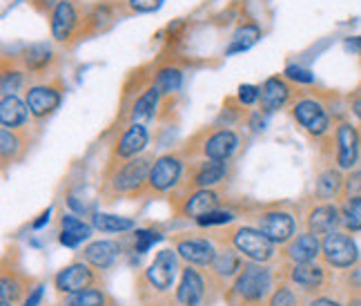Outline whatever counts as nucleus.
<instances>
[{"label": "nucleus", "mask_w": 361, "mask_h": 306, "mask_svg": "<svg viewBox=\"0 0 361 306\" xmlns=\"http://www.w3.org/2000/svg\"><path fill=\"white\" fill-rule=\"evenodd\" d=\"M65 306H105V295L99 290H78L65 302Z\"/></svg>", "instance_id": "33"}, {"label": "nucleus", "mask_w": 361, "mask_h": 306, "mask_svg": "<svg viewBox=\"0 0 361 306\" xmlns=\"http://www.w3.org/2000/svg\"><path fill=\"white\" fill-rule=\"evenodd\" d=\"M197 221L201 226H216V224H228V221H232V215L226 211H212V213L199 217Z\"/></svg>", "instance_id": "38"}, {"label": "nucleus", "mask_w": 361, "mask_h": 306, "mask_svg": "<svg viewBox=\"0 0 361 306\" xmlns=\"http://www.w3.org/2000/svg\"><path fill=\"white\" fill-rule=\"evenodd\" d=\"M23 86V74L20 72H5L3 74V94L13 96L18 88Z\"/></svg>", "instance_id": "39"}, {"label": "nucleus", "mask_w": 361, "mask_h": 306, "mask_svg": "<svg viewBox=\"0 0 361 306\" xmlns=\"http://www.w3.org/2000/svg\"><path fill=\"white\" fill-rule=\"evenodd\" d=\"M116 257V246L112 242H94L85 250V259L99 269H107Z\"/></svg>", "instance_id": "23"}, {"label": "nucleus", "mask_w": 361, "mask_h": 306, "mask_svg": "<svg viewBox=\"0 0 361 306\" xmlns=\"http://www.w3.org/2000/svg\"><path fill=\"white\" fill-rule=\"evenodd\" d=\"M322 250H324L326 261L330 264V266H335V269H348L359 257L357 244L348 237V235L337 233V230L326 235Z\"/></svg>", "instance_id": "1"}, {"label": "nucleus", "mask_w": 361, "mask_h": 306, "mask_svg": "<svg viewBox=\"0 0 361 306\" xmlns=\"http://www.w3.org/2000/svg\"><path fill=\"white\" fill-rule=\"evenodd\" d=\"M341 221V211H337L335 206H319L310 213L308 217V224L312 235H328V233H335L337 224Z\"/></svg>", "instance_id": "13"}, {"label": "nucleus", "mask_w": 361, "mask_h": 306, "mask_svg": "<svg viewBox=\"0 0 361 306\" xmlns=\"http://www.w3.org/2000/svg\"><path fill=\"white\" fill-rule=\"evenodd\" d=\"M259 228L270 242H288L295 233V219L288 213H268L261 217Z\"/></svg>", "instance_id": "8"}, {"label": "nucleus", "mask_w": 361, "mask_h": 306, "mask_svg": "<svg viewBox=\"0 0 361 306\" xmlns=\"http://www.w3.org/2000/svg\"><path fill=\"white\" fill-rule=\"evenodd\" d=\"M128 3L134 11L149 13V11H157L163 5V0H128Z\"/></svg>", "instance_id": "40"}, {"label": "nucleus", "mask_w": 361, "mask_h": 306, "mask_svg": "<svg viewBox=\"0 0 361 306\" xmlns=\"http://www.w3.org/2000/svg\"><path fill=\"white\" fill-rule=\"evenodd\" d=\"M174 271H176V259L172 250H161L157 259L149 264L147 269V280L154 284L157 288L165 290L170 288L174 282Z\"/></svg>", "instance_id": "7"}, {"label": "nucleus", "mask_w": 361, "mask_h": 306, "mask_svg": "<svg viewBox=\"0 0 361 306\" xmlns=\"http://www.w3.org/2000/svg\"><path fill=\"white\" fill-rule=\"evenodd\" d=\"M345 47L353 49V52H361V36H357V38H348V40H345Z\"/></svg>", "instance_id": "45"}, {"label": "nucleus", "mask_w": 361, "mask_h": 306, "mask_svg": "<svg viewBox=\"0 0 361 306\" xmlns=\"http://www.w3.org/2000/svg\"><path fill=\"white\" fill-rule=\"evenodd\" d=\"M180 81H183V74L176 67H163L157 74V90L161 94H172L180 88Z\"/></svg>", "instance_id": "31"}, {"label": "nucleus", "mask_w": 361, "mask_h": 306, "mask_svg": "<svg viewBox=\"0 0 361 306\" xmlns=\"http://www.w3.org/2000/svg\"><path fill=\"white\" fill-rule=\"evenodd\" d=\"M290 96V90L286 86V81H281L279 76H272L263 83L261 88V105L266 112H272V110L281 107Z\"/></svg>", "instance_id": "14"}, {"label": "nucleus", "mask_w": 361, "mask_h": 306, "mask_svg": "<svg viewBox=\"0 0 361 306\" xmlns=\"http://www.w3.org/2000/svg\"><path fill=\"white\" fill-rule=\"evenodd\" d=\"M319 240L314 235H299V237L290 244L288 255L290 259H295L297 264H310L319 255Z\"/></svg>", "instance_id": "21"}, {"label": "nucleus", "mask_w": 361, "mask_h": 306, "mask_svg": "<svg viewBox=\"0 0 361 306\" xmlns=\"http://www.w3.org/2000/svg\"><path fill=\"white\" fill-rule=\"evenodd\" d=\"M159 240H161V235L154 230H136V250L138 253H147Z\"/></svg>", "instance_id": "35"}, {"label": "nucleus", "mask_w": 361, "mask_h": 306, "mask_svg": "<svg viewBox=\"0 0 361 306\" xmlns=\"http://www.w3.org/2000/svg\"><path fill=\"white\" fill-rule=\"evenodd\" d=\"M212 264H214V271L219 275H232L234 271L239 269V257L234 253H230V250H226V253L216 255Z\"/></svg>", "instance_id": "34"}, {"label": "nucleus", "mask_w": 361, "mask_h": 306, "mask_svg": "<svg viewBox=\"0 0 361 306\" xmlns=\"http://www.w3.org/2000/svg\"><path fill=\"white\" fill-rule=\"evenodd\" d=\"M180 170H183L180 159L176 155H165L154 165H152V170H149V186L154 188V190H170L178 182Z\"/></svg>", "instance_id": "5"}, {"label": "nucleus", "mask_w": 361, "mask_h": 306, "mask_svg": "<svg viewBox=\"0 0 361 306\" xmlns=\"http://www.w3.org/2000/svg\"><path fill=\"white\" fill-rule=\"evenodd\" d=\"M27 69H32V72H40V69H45L47 63L51 61V49L47 45H32L30 49H25V57H23Z\"/></svg>", "instance_id": "27"}, {"label": "nucleus", "mask_w": 361, "mask_h": 306, "mask_svg": "<svg viewBox=\"0 0 361 306\" xmlns=\"http://www.w3.org/2000/svg\"><path fill=\"white\" fill-rule=\"evenodd\" d=\"M353 112H355V117L361 121V96H359V99H355V101H353Z\"/></svg>", "instance_id": "48"}, {"label": "nucleus", "mask_w": 361, "mask_h": 306, "mask_svg": "<svg viewBox=\"0 0 361 306\" xmlns=\"http://www.w3.org/2000/svg\"><path fill=\"white\" fill-rule=\"evenodd\" d=\"M224 175H226V165L221 163V161H210V163H205L203 168L199 170V175H197V186H203V188H207V186H214V184H219L221 179H224Z\"/></svg>", "instance_id": "32"}, {"label": "nucleus", "mask_w": 361, "mask_h": 306, "mask_svg": "<svg viewBox=\"0 0 361 306\" xmlns=\"http://www.w3.org/2000/svg\"><path fill=\"white\" fill-rule=\"evenodd\" d=\"M341 224L348 230H361V197H348L341 206Z\"/></svg>", "instance_id": "30"}, {"label": "nucleus", "mask_w": 361, "mask_h": 306, "mask_svg": "<svg viewBox=\"0 0 361 306\" xmlns=\"http://www.w3.org/2000/svg\"><path fill=\"white\" fill-rule=\"evenodd\" d=\"M345 186V182L341 179V175L337 170H326L322 177L317 179V192L322 194V197L330 199L335 197V194H339V190Z\"/></svg>", "instance_id": "28"}, {"label": "nucleus", "mask_w": 361, "mask_h": 306, "mask_svg": "<svg viewBox=\"0 0 361 306\" xmlns=\"http://www.w3.org/2000/svg\"><path fill=\"white\" fill-rule=\"evenodd\" d=\"M90 282H92V273L87 271V266H82V264H74V266L61 271L56 277V286L61 290H67V293H78V290H82Z\"/></svg>", "instance_id": "15"}, {"label": "nucleus", "mask_w": 361, "mask_h": 306, "mask_svg": "<svg viewBox=\"0 0 361 306\" xmlns=\"http://www.w3.org/2000/svg\"><path fill=\"white\" fill-rule=\"evenodd\" d=\"M76 9L74 5L69 3V0H61L54 7V13H51V36L56 40H67L72 36L74 27H76Z\"/></svg>", "instance_id": "9"}, {"label": "nucleus", "mask_w": 361, "mask_h": 306, "mask_svg": "<svg viewBox=\"0 0 361 306\" xmlns=\"http://www.w3.org/2000/svg\"><path fill=\"white\" fill-rule=\"evenodd\" d=\"M40 298H43V286H38V288H34V293H32L30 298H27L25 306H38Z\"/></svg>", "instance_id": "44"}, {"label": "nucleus", "mask_w": 361, "mask_h": 306, "mask_svg": "<svg viewBox=\"0 0 361 306\" xmlns=\"http://www.w3.org/2000/svg\"><path fill=\"white\" fill-rule=\"evenodd\" d=\"M286 76L290 81H297V83H312L314 81V74L310 72V69H305L301 65H288L286 67Z\"/></svg>", "instance_id": "36"}, {"label": "nucleus", "mask_w": 361, "mask_h": 306, "mask_svg": "<svg viewBox=\"0 0 361 306\" xmlns=\"http://www.w3.org/2000/svg\"><path fill=\"white\" fill-rule=\"evenodd\" d=\"M359 159V134L350 123L337 128V163L339 168L350 170Z\"/></svg>", "instance_id": "6"}, {"label": "nucleus", "mask_w": 361, "mask_h": 306, "mask_svg": "<svg viewBox=\"0 0 361 306\" xmlns=\"http://www.w3.org/2000/svg\"><path fill=\"white\" fill-rule=\"evenodd\" d=\"M261 38V30L257 25H243L239 27L237 32H234L232 40H230V47H228V54H241V52H247L252 45H257V40Z\"/></svg>", "instance_id": "22"}, {"label": "nucleus", "mask_w": 361, "mask_h": 306, "mask_svg": "<svg viewBox=\"0 0 361 306\" xmlns=\"http://www.w3.org/2000/svg\"><path fill=\"white\" fill-rule=\"evenodd\" d=\"M30 117V105L23 103L18 96H5L0 103V121L5 128H18Z\"/></svg>", "instance_id": "16"}, {"label": "nucleus", "mask_w": 361, "mask_h": 306, "mask_svg": "<svg viewBox=\"0 0 361 306\" xmlns=\"http://www.w3.org/2000/svg\"><path fill=\"white\" fill-rule=\"evenodd\" d=\"M348 306H361V298H355V300H350V304Z\"/></svg>", "instance_id": "49"}, {"label": "nucleus", "mask_w": 361, "mask_h": 306, "mask_svg": "<svg viewBox=\"0 0 361 306\" xmlns=\"http://www.w3.org/2000/svg\"><path fill=\"white\" fill-rule=\"evenodd\" d=\"M49 215H51V211H49V208H47V211L43 213V215H40L36 221H34V228H40V226H45L47 224V221H49Z\"/></svg>", "instance_id": "46"}, {"label": "nucleus", "mask_w": 361, "mask_h": 306, "mask_svg": "<svg viewBox=\"0 0 361 306\" xmlns=\"http://www.w3.org/2000/svg\"><path fill=\"white\" fill-rule=\"evenodd\" d=\"M295 117L297 121L303 125L305 130H308L310 134L319 136V134H324L328 130V125H330V119L326 114V110L322 103H317L312 99H303L295 105Z\"/></svg>", "instance_id": "3"}, {"label": "nucleus", "mask_w": 361, "mask_h": 306, "mask_svg": "<svg viewBox=\"0 0 361 306\" xmlns=\"http://www.w3.org/2000/svg\"><path fill=\"white\" fill-rule=\"evenodd\" d=\"M293 280L303 288H317L324 282V271L314 264H297L293 271Z\"/></svg>", "instance_id": "26"}, {"label": "nucleus", "mask_w": 361, "mask_h": 306, "mask_svg": "<svg viewBox=\"0 0 361 306\" xmlns=\"http://www.w3.org/2000/svg\"><path fill=\"white\" fill-rule=\"evenodd\" d=\"M0 306H11V304H9V300H3V302H0Z\"/></svg>", "instance_id": "50"}, {"label": "nucleus", "mask_w": 361, "mask_h": 306, "mask_svg": "<svg viewBox=\"0 0 361 306\" xmlns=\"http://www.w3.org/2000/svg\"><path fill=\"white\" fill-rule=\"evenodd\" d=\"M234 244H237V248L243 255H247L255 261H268L272 257V242L261 230L241 228L234 233Z\"/></svg>", "instance_id": "2"}, {"label": "nucleus", "mask_w": 361, "mask_h": 306, "mask_svg": "<svg viewBox=\"0 0 361 306\" xmlns=\"http://www.w3.org/2000/svg\"><path fill=\"white\" fill-rule=\"evenodd\" d=\"M310 306H341L339 302H335V300H328V298H322V300H314Z\"/></svg>", "instance_id": "47"}, {"label": "nucleus", "mask_w": 361, "mask_h": 306, "mask_svg": "<svg viewBox=\"0 0 361 306\" xmlns=\"http://www.w3.org/2000/svg\"><path fill=\"white\" fill-rule=\"evenodd\" d=\"M159 90H157V86L154 88H149L141 99H138L136 103H134V110H132V119L134 121H147V119H152L154 117V110H157V105H159Z\"/></svg>", "instance_id": "24"}, {"label": "nucleus", "mask_w": 361, "mask_h": 306, "mask_svg": "<svg viewBox=\"0 0 361 306\" xmlns=\"http://www.w3.org/2000/svg\"><path fill=\"white\" fill-rule=\"evenodd\" d=\"M145 179H149V159H136V161H130L116 175L114 186L121 192H132L141 186Z\"/></svg>", "instance_id": "10"}, {"label": "nucleus", "mask_w": 361, "mask_h": 306, "mask_svg": "<svg viewBox=\"0 0 361 306\" xmlns=\"http://www.w3.org/2000/svg\"><path fill=\"white\" fill-rule=\"evenodd\" d=\"M270 306H295V295L290 288H279L272 298V304Z\"/></svg>", "instance_id": "42"}, {"label": "nucleus", "mask_w": 361, "mask_h": 306, "mask_svg": "<svg viewBox=\"0 0 361 306\" xmlns=\"http://www.w3.org/2000/svg\"><path fill=\"white\" fill-rule=\"evenodd\" d=\"M203 298V280L197 271H183V280L178 286V302L185 306H197Z\"/></svg>", "instance_id": "19"}, {"label": "nucleus", "mask_w": 361, "mask_h": 306, "mask_svg": "<svg viewBox=\"0 0 361 306\" xmlns=\"http://www.w3.org/2000/svg\"><path fill=\"white\" fill-rule=\"evenodd\" d=\"M178 253L183 259L199 264V266H207V264L214 261V248L203 242V240H190V242H180L178 244Z\"/></svg>", "instance_id": "18"}, {"label": "nucleus", "mask_w": 361, "mask_h": 306, "mask_svg": "<svg viewBox=\"0 0 361 306\" xmlns=\"http://www.w3.org/2000/svg\"><path fill=\"white\" fill-rule=\"evenodd\" d=\"M90 235H92V228L87 224H82L78 217H74V215H65L63 217V233H61V244L63 246L74 248L80 242H85Z\"/></svg>", "instance_id": "20"}, {"label": "nucleus", "mask_w": 361, "mask_h": 306, "mask_svg": "<svg viewBox=\"0 0 361 306\" xmlns=\"http://www.w3.org/2000/svg\"><path fill=\"white\" fill-rule=\"evenodd\" d=\"M345 192L350 194V197H361V172H353L348 179H345Z\"/></svg>", "instance_id": "43"}, {"label": "nucleus", "mask_w": 361, "mask_h": 306, "mask_svg": "<svg viewBox=\"0 0 361 306\" xmlns=\"http://www.w3.org/2000/svg\"><path fill=\"white\" fill-rule=\"evenodd\" d=\"M214 206H216V194L210 190H201V192L194 194V197H190V201L185 206V213L199 219L207 213H212Z\"/></svg>", "instance_id": "25"}, {"label": "nucleus", "mask_w": 361, "mask_h": 306, "mask_svg": "<svg viewBox=\"0 0 361 306\" xmlns=\"http://www.w3.org/2000/svg\"><path fill=\"white\" fill-rule=\"evenodd\" d=\"M0 143H3V159H9L16 155V150H18L16 134H11L9 130H3L0 132Z\"/></svg>", "instance_id": "37"}, {"label": "nucleus", "mask_w": 361, "mask_h": 306, "mask_svg": "<svg viewBox=\"0 0 361 306\" xmlns=\"http://www.w3.org/2000/svg\"><path fill=\"white\" fill-rule=\"evenodd\" d=\"M27 105H30V112L34 117H45L61 105V92L47 86L34 88L27 92Z\"/></svg>", "instance_id": "11"}, {"label": "nucleus", "mask_w": 361, "mask_h": 306, "mask_svg": "<svg viewBox=\"0 0 361 306\" xmlns=\"http://www.w3.org/2000/svg\"><path fill=\"white\" fill-rule=\"evenodd\" d=\"M94 228H99L101 233H123V230L134 228V221L128 217H116V215H96Z\"/></svg>", "instance_id": "29"}, {"label": "nucleus", "mask_w": 361, "mask_h": 306, "mask_svg": "<svg viewBox=\"0 0 361 306\" xmlns=\"http://www.w3.org/2000/svg\"><path fill=\"white\" fill-rule=\"evenodd\" d=\"M239 146V139L234 132L230 130H221V132H214L210 139L205 141L203 146V152L205 157L210 161H226L234 150Z\"/></svg>", "instance_id": "12"}, {"label": "nucleus", "mask_w": 361, "mask_h": 306, "mask_svg": "<svg viewBox=\"0 0 361 306\" xmlns=\"http://www.w3.org/2000/svg\"><path fill=\"white\" fill-rule=\"evenodd\" d=\"M147 130L143 128V125H138V123H134L132 128L125 132L123 136H121V141H118V157H123V159H130V157H136L138 152H141L145 146H147Z\"/></svg>", "instance_id": "17"}, {"label": "nucleus", "mask_w": 361, "mask_h": 306, "mask_svg": "<svg viewBox=\"0 0 361 306\" xmlns=\"http://www.w3.org/2000/svg\"><path fill=\"white\" fill-rule=\"evenodd\" d=\"M237 288L245 300H252V302L261 300L270 288V273L261 266H255V264L252 266H245L237 282Z\"/></svg>", "instance_id": "4"}, {"label": "nucleus", "mask_w": 361, "mask_h": 306, "mask_svg": "<svg viewBox=\"0 0 361 306\" xmlns=\"http://www.w3.org/2000/svg\"><path fill=\"white\" fill-rule=\"evenodd\" d=\"M259 96H261V90H259L257 86H241V88H239V99H241V103H245V105L257 103Z\"/></svg>", "instance_id": "41"}]
</instances>
